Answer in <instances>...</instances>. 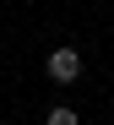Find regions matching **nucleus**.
<instances>
[{"label":"nucleus","mask_w":114,"mask_h":125,"mask_svg":"<svg viewBox=\"0 0 114 125\" xmlns=\"http://www.w3.org/2000/svg\"><path fill=\"white\" fill-rule=\"evenodd\" d=\"M43 71H49V82H54V87H71V82L82 76V54H76V49H54Z\"/></svg>","instance_id":"1"},{"label":"nucleus","mask_w":114,"mask_h":125,"mask_svg":"<svg viewBox=\"0 0 114 125\" xmlns=\"http://www.w3.org/2000/svg\"><path fill=\"white\" fill-rule=\"evenodd\" d=\"M43 125H76V109L71 103H54V109L43 114Z\"/></svg>","instance_id":"2"}]
</instances>
